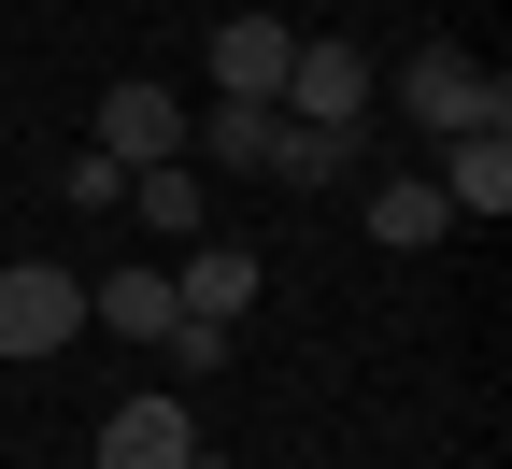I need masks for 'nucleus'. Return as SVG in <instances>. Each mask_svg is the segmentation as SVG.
Segmentation results:
<instances>
[{"instance_id": "6", "label": "nucleus", "mask_w": 512, "mask_h": 469, "mask_svg": "<svg viewBox=\"0 0 512 469\" xmlns=\"http://www.w3.org/2000/svg\"><path fill=\"white\" fill-rule=\"evenodd\" d=\"M285 57H299L285 15H214V100H271L285 114Z\"/></svg>"}, {"instance_id": "13", "label": "nucleus", "mask_w": 512, "mask_h": 469, "mask_svg": "<svg viewBox=\"0 0 512 469\" xmlns=\"http://www.w3.org/2000/svg\"><path fill=\"white\" fill-rule=\"evenodd\" d=\"M356 171V128H313V114H285V143H271V185H342Z\"/></svg>"}, {"instance_id": "15", "label": "nucleus", "mask_w": 512, "mask_h": 469, "mask_svg": "<svg viewBox=\"0 0 512 469\" xmlns=\"http://www.w3.org/2000/svg\"><path fill=\"white\" fill-rule=\"evenodd\" d=\"M185 469H228V455H185Z\"/></svg>"}, {"instance_id": "5", "label": "nucleus", "mask_w": 512, "mask_h": 469, "mask_svg": "<svg viewBox=\"0 0 512 469\" xmlns=\"http://www.w3.org/2000/svg\"><path fill=\"white\" fill-rule=\"evenodd\" d=\"M441 214H456V228H498L512 214V128H441Z\"/></svg>"}, {"instance_id": "7", "label": "nucleus", "mask_w": 512, "mask_h": 469, "mask_svg": "<svg viewBox=\"0 0 512 469\" xmlns=\"http://www.w3.org/2000/svg\"><path fill=\"white\" fill-rule=\"evenodd\" d=\"M285 114H313V128H370V57H356V43H299V57H285Z\"/></svg>"}, {"instance_id": "10", "label": "nucleus", "mask_w": 512, "mask_h": 469, "mask_svg": "<svg viewBox=\"0 0 512 469\" xmlns=\"http://www.w3.org/2000/svg\"><path fill=\"white\" fill-rule=\"evenodd\" d=\"M86 327H128V342H171V271L157 256H128V271L86 285Z\"/></svg>"}, {"instance_id": "14", "label": "nucleus", "mask_w": 512, "mask_h": 469, "mask_svg": "<svg viewBox=\"0 0 512 469\" xmlns=\"http://www.w3.org/2000/svg\"><path fill=\"white\" fill-rule=\"evenodd\" d=\"M57 199H72V214H114V199H128V171H114L100 143H72V157H57Z\"/></svg>"}, {"instance_id": "4", "label": "nucleus", "mask_w": 512, "mask_h": 469, "mask_svg": "<svg viewBox=\"0 0 512 469\" xmlns=\"http://www.w3.org/2000/svg\"><path fill=\"white\" fill-rule=\"evenodd\" d=\"M200 455V413H185V384H143L100 413V469H185Z\"/></svg>"}, {"instance_id": "8", "label": "nucleus", "mask_w": 512, "mask_h": 469, "mask_svg": "<svg viewBox=\"0 0 512 469\" xmlns=\"http://www.w3.org/2000/svg\"><path fill=\"white\" fill-rule=\"evenodd\" d=\"M171 313H185V327H242V313H256V256H242V242H185V256H171Z\"/></svg>"}, {"instance_id": "12", "label": "nucleus", "mask_w": 512, "mask_h": 469, "mask_svg": "<svg viewBox=\"0 0 512 469\" xmlns=\"http://www.w3.org/2000/svg\"><path fill=\"white\" fill-rule=\"evenodd\" d=\"M441 228H456V214H441V185H427V171L370 185V242H399V256H413V242H441Z\"/></svg>"}, {"instance_id": "11", "label": "nucleus", "mask_w": 512, "mask_h": 469, "mask_svg": "<svg viewBox=\"0 0 512 469\" xmlns=\"http://www.w3.org/2000/svg\"><path fill=\"white\" fill-rule=\"evenodd\" d=\"M128 185H143V228H157V242H200V228H214V171L157 157V171H128Z\"/></svg>"}, {"instance_id": "9", "label": "nucleus", "mask_w": 512, "mask_h": 469, "mask_svg": "<svg viewBox=\"0 0 512 469\" xmlns=\"http://www.w3.org/2000/svg\"><path fill=\"white\" fill-rule=\"evenodd\" d=\"M271 143H285L271 100H214V114H185V171H271Z\"/></svg>"}, {"instance_id": "2", "label": "nucleus", "mask_w": 512, "mask_h": 469, "mask_svg": "<svg viewBox=\"0 0 512 469\" xmlns=\"http://www.w3.org/2000/svg\"><path fill=\"white\" fill-rule=\"evenodd\" d=\"M72 327H86V271H57V256L0 271V356H57Z\"/></svg>"}, {"instance_id": "1", "label": "nucleus", "mask_w": 512, "mask_h": 469, "mask_svg": "<svg viewBox=\"0 0 512 469\" xmlns=\"http://www.w3.org/2000/svg\"><path fill=\"white\" fill-rule=\"evenodd\" d=\"M399 114L413 128H512V86L484 72V57H456V43H413L399 57Z\"/></svg>"}, {"instance_id": "3", "label": "nucleus", "mask_w": 512, "mask_h": 469, "mask_svg": "<svg viewBox=\"0 0 512 469\" xmlns=\"http://www.w3.org/2000/svg\"><path fill=\"white\" fill-rule=\"evenodd\" d=\"M86 143H100L114 171H157V157H185V100H171L157 72H128V86H100V114H86Z\"/></svg>"}]
</instances>
